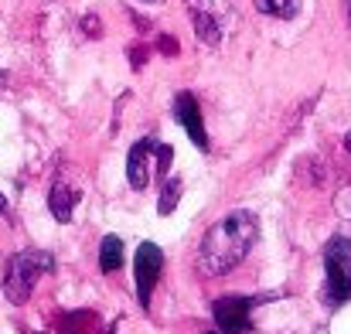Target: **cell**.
<instances>
[{"instance_id":"6da1fadb","label":"cell","mask_w":351,"mask_h":334,"mask_svg":"<svg viewBox=\"0 0 351 334\" xmlns=\"http://www.w3.org/2000/svg\"><path fill=\"white\" fill-rule=\"evenodd\" d=\"M259 239V219L245 208H235L226 219L205 228L198 242V270L202 276H229L235 266L252 252Z\"/></svg>"},{"instance_id":"7a4b0ae2","label":"cell","mask_w":351,"mask_h":334,"mask_svg":"<svg viewBox=\"0 0 351 334\" xmlns=\"http://www.w3.org/2000/svg\"><path fill=\"white\" fill-rule=\"evenodd\" d=\"M55 270V256L45 252V249H24V252H14L7 259V270H3V294L10 304H24L34 290V283Z\"/></svg>"},{"instance_id":"3957f363","label":"cell","mask_w":351,"mask_h":334,"mask_svg":"<svg viewBox=\"0 0 351 334\" xmlns=\"http://www.w3.org/2000/svg\"><path fill=\"white\" fill-rule=\"evenodd\" d=\"M324 300L331 307H341L351 300V239L331 235L324 242Z\"/></svg>"},{"instance_id":"277c9868","label":"cell","mask_w":351,"mask_h":334,"mask_svg":"<svg viewBox=\"0 0 351 334\" xmlns=\"http://www.w3.org/2000/svg\"><path fill=\"white\" fill-rule=\"evenodd\" d=\"M191 27L205 48H219L232 24V0H184Z\"/></svg>"},{"instance_id":"5b68a950","label":"cell","mask_w":351,"mask_h":334,"mask_svg":"<svg viewBox=\"0 0 351 334\" xmlns=\"http://www.w3.org/2000/svg\"><path fill=\"white\" fill-rule=\"evenodd\" d=\"M273 300L269 294H256V297H242V294H232V297H219L212 300V318L219 324L222 334H249L252 331V311L259 304Z\"/></svg>"},{"instance_id":"8992f818","label":"cell","mask_w":351,"mask_h":334,"mask_svg":"<svg viewBox=\"0 0 351 334\" xmlns=\"http://www.w3.org/2000/svg\"><path fill=\"white\" fill-rule=\"evenodd\" d=\"M160 270H164V252L160 246L154 242H140L136 252H133V280H136V300L140 307L147 311L150 307V294L160 280Z\"/></svg>"},{"instance_id":"52a82bcc","label":"cell","mask_w":351,"mask_h":334,"mask_svg":"<svg viewBox=\"0 0 351 334\" xmlns=\"http://www.w3.org/2000/svg\"><path fill=\"white\" fill-rule=\"evenodd\" d=\"M174 119L184 126V133L191 136V143L198 150H208V133H205V119H202V106H198L195 93H178L174 96Z\"/></svg>"},{"instance_id":"ba28073f","label":"cell","mask_w":351,"mask_h":334,"mask_svg":"<svg viewBox=\"0 0 351 334\" xmlns=\"http://www.w3.org/2000/svg\"><path fill=\"white\" fill-rule=\"evenodd\" d=\"M154 150H157V136H143V140H136L130 147V154H126V181H130L133 191H147Z\"/></svg>"},{"instance_id":"9c48e42d","label":"cell","mask_w":351,"mask_h":334,"mask_svg":"<svg viewBox=\"0 0 351 334\" xmlns=\"http://www.w3.org/2000/svg\"><path fill=\"white\" fill-rule=\"evenodd\" d=\"M75 202H79V191L69 188L65 181H55L48 188V212L55 215V222H72V212H75Z\"/></svg>"},{"instance_id":"30bf717a","label":"cell","mask_w":351,"mask_h":334,"mask_svg":"<svg viewBox=\"0 0 351 334\" xmlns=\"http://www.w3.org/2000/svg\"><path fill=\"white\" fill-rule=\"evenodd\" d=\"M123 239L119 235H103V242H99V270L103 273H117L119 266H123Z\"/></svg>"},{"instance_id":"8fae6325","label":"cell","mask_w":351,"mask_h":334,"mask_svg":"<svg viewBox=\"0 0 351 334\" xmlns=\"http://www.w3.org/2000/svg\"><path fill=\"white\" fill-rule=\"evenodd\" d=\"M259 14L266 17H280V21H293L300 14V0H252Z\"/></svg>"},{"instance_id":"7c38bea8","label":"cell","mask_w":351,"mask_h":334,"mask_svg":"<svg viewBox=\"0 0 351 334\" xmlns=\"http://www.w3.org/2000/svg\"><path fill=\"white\" fill-rule=\"evenodd\" d=\"M181 195H184V181H181V178H164V184H160V202H157V212H160V215H171V212L178 208Z\"/></svg>"},{"instance_id":"4fadbf2b","label":"cell","mask_w":351,"mask_h":334,"mask_svg":"<svg viewBox=\"0 0 351 334\" xmlns=\"http://www.w3.org/2000/svg\"><path fill=\"white\" fill-rule=\"evenodd\" d=\"M154 171H157V181H164L167 178V171H171V157H174V150H171V143H157V150H154Z\"/></svg>"},{"instance_id":"5bb4252c","label":"cell","mask_w":351,"mask_h":334,"mask_svg":"<svg viewBox=\"0 0 351 334\" xmlns=\"http://www.w3.org/2000/svg\"><path fill=\"white\" fill-rule=\"evenodd\" d=\"M345 150H348V154H351V130H348V133H345Z\"/></svg>"},{"instance_id":"9a60e30c","label":"cell","mask_w":351,"mask_h":334,"mask_svg":"<svg viewBox=\"0 0 351 334\" xmlns=\"http://www.w3.org/2000/svg\"><path fill=\"white\" fill-rule=\"evenodd\" d=\"M0 212H7V198L3 195H0Z\"/></svg>"},{"instance_id":"2e32d148","label":"cell","mask_w":351,"mask_h":334,"mask_svg":"<svg viewBox=\"0 0 351 334\" xmlns=\"http://www.w3.org/2000/svg\"><path fill=\"white\" fill-rule=\"evenodd\" d=\"M140 3H160V0H140Z\"/></svg>"},{"instance_id":"e0dca14e","label":"cell","mask_w":351,"mask_h":334,"mask_svg":"<svg viewBox=\"0 0 351 334\" xmlns=\"http://www.w3.org/2000/svg\"><path fill=\"white\" fill-rule=\"evenodd\" d=\"M348 21H351V0H348Z\"/></svg>"},{"instance_id":"ac0fdd59","label":"cell","mask_w":351,"mask_h":334,"mask_svg":"<svg viewBox=\"0 0 351 334\" xmlns=\"http://www.w3.org/2000/svg\"><path fill=\"white\" fill-rule=\"evenodd\" d=\"M0 86H3V72H0Z\"/></svg>"},{"instance_id":"d6986e66","label":"cell","mask_w":351,"mask_h":334,"mask_svg":"<svg viewBox=\"0 0 351 334\" xmlns=\"http://www.w3.org/2000/svg\"><path fill=\"white\" fill-rule=\"evenodd\" d=\"M208 334H222V331H208Z\"/></svg>"}]
</instances>
